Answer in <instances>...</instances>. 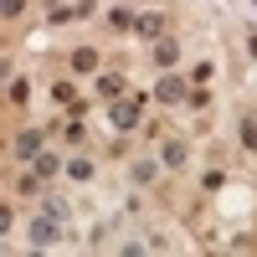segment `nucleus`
Instances as JSON below:
<instances>
[{"label": "nucleus", "mask_w": 257, "mask_h": 257, "mask_svg": "<svg viewBox=\"0 0 257 257\" xmlns=\"http://www.w3.org/2000/svg\"><path fill=\"white\" fill-rule=\"evenodd\" d=\"M36 180H41V175H21V180H16V196H36Z\"/></svg>", "instance_id": "obj_11"}, {"label": "nucleus", "mask_w": 257, "mask_h": 257, "mask_svg": "<svg viewBox=\"0 0 257 257\" xmlns=\"http://www.w3.org/2000/svg\"><path fill=\"white\" fill-rule=\"evenodd\" d=\"M155 57H160V67H170V62L180 57V47H175V41H160V47H155Z\"/></svg>", "instance_id": "obj_7"}, {"label": "nucleus", "mask_w": 257, "mask_h": 257, "mask_svg": "<svg viewBox=\"0 0 257 257\" xmlns=\"http://www.w3.org/2000/svg\"><path fill=\"white\" fill-rule=\"evenodd\" d=\"M26 11V0H6V16H21Z\"/></svg>", "instance_id": "obj_13"}, {"label": "nucleus", "mask_w": 257, "mask_h": 257, "mask_svg": "<svg viewBox=\"0 0 257 257\" xmlns=\"http://www.w3.org/2000/svg\"><path fill=\"white\" fill-rule=\"evenodd\" d=\"M113 123H118V128H134V123H139V103H118V108H113Z\"/></svg>", "instance_id": "obj_5"}, {"label": "nucleus", "mask_w": 257, "mask_h": 257, "mask_svg": "<svg viewBox=\"0 0 257 257\" xmlns=\"http://www.w3.org/2000/svg\"><path fill=\"white\" fill-rule=\"evenodd\" d=\"M98 93H103V98H118L123 82H118V77H98Z\"/></svg>", "instance_id": "obj_8"}, {"label": "nucleus", "mask_w": 257, "mask_h": 257, "mask_svg": "<svg viewBox=\"0 0 257 257\" xmlns=\"http://www.w3.org/2000/svg\"><path fill=\"white\" fill-rule=\"evenodd\" d=\"M16 155H21V160H36V155H41V134H36V128H26V134L16 139Z\"/></svg>", "instance_id": "obj_3"}, {"label": "nucleus", "mask_w": 257, "mask_h": 257, "mask_svg": "<svg viewBox=\"0 0 257 257\" xmlns=\"http://www.w3.org/2000/svg\"><path fill=\"white\" fill-rule=\"evenodd\" d=\"M134 31H139V36H160V31H165V16H139Z\"/></svg>", "instance_id": "obj_6"}, {"label": "nucleus", "mask_w": 257, "mask_h": 257, "mask_svg": "<svg viewBox=\"0 0 257 257\" xmlns=\"http://www.w3.org/2000/svg\"><path fill=\"white\" fill-rule=\"evenodd\" d=\"M93 67H98V52L93 47H77L72 52V72H93Z\"/></svg>", "instance_id": "obj_4"}, {"label": "nucleus", "mask_w": 257, "mask_h": 257, "mask_svg": "<svg viewBox=\"0 0 257 257\" xmlns=\"http://www.w3.org/2000/svg\"><path fill=\"white\" fill-rule=\"evenodd\" d=\"M165 165H170V170L185 165V144H165Z\"/></svg>", "instance_id": "obj_9"}, {"label": "nucleus", "mask_w": 257, "mask_h": 257, "mask_svg": "<svg viewBox=\"0 0 257 257\" xmlns=\"http://www.w3.org/2000/svg\"><path fill=\"white\" fill-rule=\"evenodd\" d=\"M242 144H247V149H257V123H242Z\"/></svg>", "instance_id": "obj_12"}, {"label": "nucleus", "mask_w": 257, "mask_h": 257, "mask_svg": "<svg viewBox=\"0 0 257 257\" xmlns=\"http://www.w3.org/2000/svg\"><path fill=\"white\" fill-rule=\"evenodd\" d=\"M36 175H41V180L57 175V155H36Z\"/></svg>", "instance_id": "obj_10"}, {"label": "nucleus", "mask_w": 257, "mask_h": 257, "mask_svg": "<svg viewBox=\"0 0 257 257\" xmlns=\"http://www.w3.org/2000/svg\"><path fill=\"white\" fill-rule=\"evenodd\" d=\"M155 98H160V103H180V98H185V82H180L175 72H170V77H160V88H155Z\"/></svg>", "instance_id": "obj_2"}, {"label": "nucleus", "mask_w": 257, "mask_h": 257, "mask_svg": "<svg viewBox=\"0 0 257 257\" xmlns=\"http://www.w3.org/2000/svg\"><path fill=\"white\" fill-rule=\"evenodd\" d=\"M62 237V231H57V216H41V221H31V242L36 247H52Z\"/></svg>", "instance_id": "obj_1"}]
</instances>
